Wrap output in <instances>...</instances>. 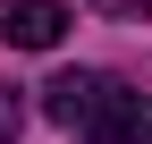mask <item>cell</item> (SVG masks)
<instances>
[{
  "mask_svg": "<svg viewBox=\"0 0 152 144\" xmlns=\"http://www.w3.org/2000/svg\"><path fill=\"white\" fill-rule=\"evenodd\" d=\"M42 110L59 119L68 136H85V144H118L127 85H118V76H102V68H59V76L42 85Z\"/></svg>",
  "mask_w": 152,
  "mask_h": 144,
  "instance_id": "cell-1",
  "label": "cell"
},
{
  "mask_svg": "<svg viewBox=\"0 0 152 144\" xmlns=\"http://www.w3.org/2000/svg\"><path fill=\"white\" fill-rule=\"evenodd\" d=\"M68 34V9L59 0H0V43L9 51H51Z\"/></svg>",
  "mask_w": 152,
  "mask_h": 144,
  "instance_id": "cell-2",
  "label": "cell"
},
{
  "mask_svg": "<svg viewBox=\"0 0 152 144\" xmlns=\"http://www.w3.org/2000/svg\"><path fill=\"white\" fill-rule=\"evenodd\" d=\"M118 144H152V102H144V93H127V110H118Z\"/></svg>",
  "mask_w": 152,
  "mask_h": 144,
  "instance_id": "cell-3",
  "label": "cell"
},
{
  "mask_svg": "<svg viewBox=\"0 0 152 144\" xmlns=\"http://www.w3.org/2000/svg\"><path fill=\"white\" fill-rule=\"evenodd\" d=\"M26 127V85H0V144H17Z\"/></svg>",
  "mask_w": 152,
  "mask_h": 144,
  "instance_id": "cell-4",
  "label": "cell"
},
{
  "mask_svg": "<svg viewBox=\"0 0 152 144\" xmlns=\"http://www.w3.org/2000/svg\"><path fill=\"white\" fill-rule=\"evenodd\" d=\"M102 17H152V0H93Z\"/></svg>",
  "mask_w": 152,
  "mask_h": 144,
  "instance_id": "cell-5",
  "label": "cell"
}]
</instances>
